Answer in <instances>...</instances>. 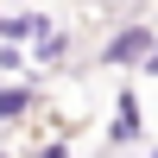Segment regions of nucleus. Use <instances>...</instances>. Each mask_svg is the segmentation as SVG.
<instances>
[{
    "mask_svg": "<svg viewBox=\"0 0 158 158\" xmlns=\"http://www.w3.org/2000/svg\"><path fill=\"white\" fill-rule=\"evenodd\" d=\"M114 133H120V139H133V133H139V114H133V101H120V127H114Z\"/></svg>",
    "mask_w": 158,
    "mask_h": 158,
    "instance_id": "obj_1",
    "label": "nucleus"
}]
</instances>
